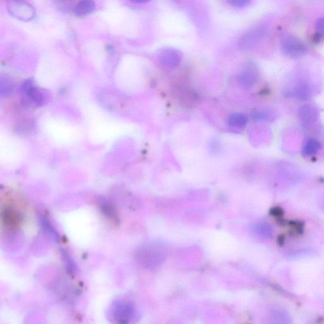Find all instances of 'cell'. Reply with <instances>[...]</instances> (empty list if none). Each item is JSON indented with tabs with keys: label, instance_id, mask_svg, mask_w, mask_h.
Returning a JSON list of instances; mask_svg holds the SVG:
<instances>
[{
	"label": "cell",
	"instance_id": "6da1fadb",
	"mask_svg": "<svg viewBox=\"0 0 324 324\" xmlns=\"http://www.w3.org/2000/svg\"><path fill=\"white\" fill-rule=\"evenodd\" d=\"M281 47L284 54L291 59L301 58L307 52L304 42L293 35H283L281 40Z\"/></svg>",
	"mask_w": 324,
	"mask_h": 324
},
{
	"label": "cell",
	"instance_id": "7a4b0ae2",
	"mask_svg": "<svg viewBox=\"0 0 324 324\" xmlns=\"http://www.w3.org/2000/svg\"><path fill=\"white\" fill-rule=\"evenodd\" d=\"M7 9L10 16L23 22L31 21L36 17L35 8L27 2L23 1L10 2Z\"/></svg>",
	"mask_w": 324,
	"mask_h": 324
},
{
	"label": "cell",
	"instance_id": "3957f363",
	"mask_svg": "<svg viewBox=\"0 0 324 324\" xmlns=\"http://www.w3.org/2000/svg\"><path fill=\"white\" fill-rule=\"evenodd\" d=\"M265 27H255L245 33L240 40V46L242 50H249L259 43L266 33Z\"/></svg>",
	"mask_w": 324,
	"mask_h": 324
},
{
	"label": "cell",
	"instance_id": "277c9868",
	"mask_svg": "<svg viewBox=\"0 0 324 324\" xmlns=\"http://www.w3.org/2000/svg\"><path fill=\"white\" fill-rule=\"evenodd\" d=\"M22 216L18 211L12 208H6L1 213L2 223L10 228H16L22 223Z\"/></svg>",
	"mask_w": 324,
	"mask_h": 324
},
{
	"label": "cell",
	"instance_id": "5b68a950",
	"mask_svg": "<svg viewBox=\"0 0 324 324\" xmlns=\"http://www.w3.org/2000/svg\"><path fill=\"white\" fill-rule=\"evenodd\" d=\"M99 204L100 210L106 218L116 224L119 223V219L116 208L110 202L102 198L100 200Z\"/></svg>",
	"mask_w": 324,
	"mask_h": 324
},
{
	"label": "cell",
	"instance_id": "8992f818",
	"mask_svg": "<svg viewBox=\"0 0 324 324\" xmlns=\"http://www.w3.org/2000/svg\"><path fill=\"white\" fill-rule=\"evenodd\" d=\"M299 117L304 123L313 122L318 117V111L311 104H304L300 108Z\"/></svg>",
	"mask_w": 324,
	"mask_h": 324
},
{
	"label": "cell",
	"instance_id": "52a82bcc",
	"mask_svg": "<svg viewBox=\"0 0 324 324\" xmlns=\"http://www.w3.org/2000/svg\"><path fill=\"white\" fill-rule=\"evenodd\" d=\"M96 8L93 0H81L74 9V14L78 17H84L91 14Z\"/></svg>",
	"mask_w": 324,
	"mask_h": 324
},
{
	"label": "cell",
	"instance_id": "ba28073f",
	"mask_svg": "<svg viewBox=\"0 0 324 324\" xmlns=\"http://www.w3.org/2000/svg\"><path fill=\"white\" fill-rule=\"evenodd\" d=\"M321 149V144L317 140L311 139L304 145L303 153L307 157L317 154Z\"/></svg>",
	"mask_w": 324,
	"mask_h": 324
},
{
	"label": "cell",
	"instance_id": "9c48e42d",
	"mask_svg": "<svg viewBox=\"0 0 324 324\" xmlns=\"http://www.w3.org/2000/svg\"><path fill=\"white\" fill-rule=\"evenodd\" d=\"M293 95L298 100H308L311 97L310 87L304 83L298 84L294 89Z\"/></svg>",
	"mask_w": 324,
	"mask_h": 324
},
{
	"label": "cell",
	"instance_id": "30bf717a",
	"mask_svg": "<svg viewBox=\"0 0 324 324\" xmlns=\"http://www.w3.org/2000/svg\"><path fill=\"white\" fill-rule=\"evenodd\" d=\"M162 61L164 65L168 66L176 65L180 62V57L178 53L173 51H167L162 57Z\"/></svg>",
	"mask_w": 324,
	"mask_h": 324
},
{
	"label": "cell",
	"instance_id": "8fae6325",
	"mask_svg": "<svg viewBox=\"0 0 324 324\" xmlns=\"http://www.w3.org/2000/svg\"><path fill=\"white\" fill-rule=\"evenodd\" d=\"M40 223H41L42 229L47 232V233L50 234L55 240H59L60 236L58 232L56 231L55 227H53L52 223H50V221L48 220L46 217H41L40 218Z\"/></svg>",
	"mask_w": 324,
	"mask_h": 324
},
{
	"label": "cell",
	"instance_id": "7c38bea8",
	"mask_svg": "<svg viewBox=\"0 0 324 324\" xmlns=\"http://www.w3.org/2000/svg\"><path fill=\"white\" fill-rule=\"evenodd\" d=\"M62 256L65 268H67V271L70 274H74L76 269L75 263L72 261L70 256L67 253H66L65 251H63Z\"/></svg>",
	"mask_w": 324,
	"mask_h": 324
},
{
	"label": "cell",
	"instance_id": "4fadbf2b",
	"mask_svg": "<svg viewBox=\"0 0 324 324\" xmlns=\"http://www.w3.org/2000/svg\"><path fill=\"white\" fill-rule=\"evenodd\" d=\"M229 3L234 7H245L250 3L251 0H229Z\"/></svg>",
	"mask_w": 324,
	"mask_h": 324
},
{
	"label": "cell",
	"instance_id": "5bb4252c",
	"mask_svg": "<svg viewBox=\"0 0 324 324\" xmlns=\"http://www.w3.org/2000/svg\"><path fill=\"white\" fill-rule=\"evenodd\" d=\"M315 28L320 36H324V18H320L316 21Z\"/></svg>",
	"mask_w": 324,
	"mask_h": 324
},
{
	"label": "cell",
	"instance_id": "9a60e30c",
	"mask_svg": "<svg viewBox=\"0 0 324 324\" xmlns=\"http://www.w3.org/2000/svg\"><path fill=\"white\" fill-rule=\"evenodd\" d=\"M129 1L136 3H144L150 1V0H129Z\"/></svg>",
	"mask_w": 324,
	"mask_h": 324
}]
</instances>
